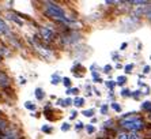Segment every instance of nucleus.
Returning <instances> with one entry per match:
<instances>
[{"label":"nucleus","mask_w":151,"mask_h":139,"mask_svg":"<svg viewBox=\"0 0 151 139\" xmlns=\"http://www.w3.org/2000/svg\"><path fill=\"white\" fill-rule=\"evenodd\" d=\"M25 108L29 109V111H35V108H37V106H35V104H33L32 101H26V102H25Z\"/></svg>","instance_id":"12"},{"label":"nucleus","mask_w":151,"mask_h":139,"mask_svg":"<svg viewBox=\"0 0 151 139\" xmlns=\"http://www.w3.org/2000/svg\"><path fill=\"white\" fill-rule=\"evenodd\" d=\"M60 80H63V79L59 77V74H53V75H52V85L60 83Z\"/></svg>","instance_id":"15"},{"label":"nucleus","mask_w":151,"mask_h":139,"mask_svg":"<svg viewBox=\"0 0 151 139\" xmlns=\"http://www.w3.org/2000/svg\"><path fill=\"white\" fill-rule=\"evenodd\" d=\"M78 93H79V89H78V87H71V89L67 90L68 96H78Z\"/></svg>","instance_id":"14"},{"label":"nucleus","mask_w":151,"mask_h":139,"mask_svg":"<svg viewBox=\"0 0 151 139\" xmlns=\"http://www.w3.org/2000/svg\"><path fill=\"white\" fill-rule=\"evenodd\" d=\"M150 70H151L150 66H146V67L143 68V72H144V74H148V72H150Z\"/></svg>","instance_id":"29"},{"label":"nucleus","mask_w":151,"mask_h":139,"mask_svg":"<svg viewBox=\"0 0 151 139\" xmlns=\"http://www.w3.org/2000/svg\"><path fill=\"white\" fill-rule=\"evenodd\" d=\"M7 87H11V79L7 75L6 71L0 70V89H7Z\"/></svg>","instance_id":"5"},{"label":"nucleus","mask_w":151,"mask_h":139,"mask_svg":"<svg viewBox=\"0 0 151 139\" xmlns=\"http://www.w3.org/2000/svg\"><path fill=\"white\" fill-rule=\"evenodd\" d=\"M146 124L144 119L136 112H128L120 117L119 122V125L127 132H140L146 128Z\"/></svg>","instance_id":"2"},{"label":"nucleus","mask_w":151,"mask_h":139,"mask_svg":"<svg viewBox=\"0 0 151 139\" xmlns=\"http://www.w3.org/2000/svg\"><path fill=\"white\" fill-rule=\"evenodd\" d=\"M112 109L114 112H117V113L121 112V106H120V104H117V102H112Z\"/></svg>","instance_id":"20"},{"label":"nucleus","mask_w":151,"mask_h":139,"mask_svg":"<svg viewBox=\"0 0 151 139\" xmlns=\"http://www.w3.org/2000/svg\"><path fill=\"white\" fill-rule=\"evenodd\" d=\"M121 96H123V97H131V96H132V91L128 90V89H123V90H121Z\"/></svg>","instance_id":"21"},{"label":"nucleus","mask_w":151,"mask_h":139,"mask_svg":"<svg viewBox=\"0 0 151 139\" xmlns=\"http://www.w3.org/2000/svg\"><path fill=\"white\" fill-rule=\"evenodd\" d=\"M71 128V124L70 123H63V124H61V131H68V130Z\"/></svg>","instance_id":"24"},{"label":"nucleus","mask_w":151,"mask_h":139,"mask_svg":"<svg viewBox=\"0 0 151 139\" xmlns=\"http://www.w3.org/2000/svg\"><path fill=\"white\" fill-rule=\"evenodd\" d=\"M127 46H128V44H127V42H123V44H121V46H120V51H125Z\"/></svg>","instance_id":"31"},{"label":"nucleus","mask_w":151,"mask_h":139,"mask_svg":"<svg viewBox=\"0 0 151 139\" xmlns=\"http://www.w3.org/2000/svg\"><path fill=\"white\" fill-rule=\"evenodd\" d=\"M40 38H41L42 42H45V44H52V42L56 41V34L48 26H41L40 28Z\"/></svg>","instance_id":"4"},{"label":"nucleus","mask_w":151,"mask_h":139,"mask_svg":"<svg viewBox=\"0 0 151 139\" xmlns=\"http://www.w3.org/2000/svg\"><path fill=\"white\" fill-rule=\"evenodd\" d=\"M0 139H25V136L18 125L10 124L6 131L0 134Z\"/></svg>","instance_id":"3"},{"label":"nucleus","mask_w":151,"mask_h":139,"mask_svg":"<svg viewBox=\"0 0 151 139\" xmlns=\"http://www.w3.org/2000/svg\"><path fill=\"white\" fill-rule=\"evenodd\" d=\"M72 104V100L71 98H65V100H59V105H61V106H70V105Z\"/></svg>","instance_id":"11"},{"label":"nucleus","mask_w":151,"mask_h":139,"mask_svg":"<svg viewBox=\"0 0 151 139\" xmlns=\"http://www.w3.org/2000/svg\"><path fill=\"white\" fill-rule=\"evenodd\" d=\"M86 131H87V134H90V135H91V134H94V132H95V127L93 124H87V125H86Z\"/></svg>","instance_id":"18"},{"label":"nucleus","mask_w":151,"mask_h":139,"mask_svg":"<svg viewBox=\"0 0 151 139\" xmlns=\"http://www.w3.org/2000/svg\"><path fill=\"white\" fill-rule=\"evenodd\" d=\"M76 116H78V112H76V111H72V112H71V115H70L71 119H75Z\"/></svg>","instance_id":"30"},{"label":"nucleus","mask_w":151,"mask_h":139,"mask_svg":"<svg viewBox=\"0 0 151 139\" xmlns=\"http://www.w3.org/2000/svg\"><path fill=\"white\" fill-rule=\"evenodd\" d=\"M42 11H44V15H45L46 18L53 19V21L57 22V23L67 25V28L70 25L74 23V21L67 17L65 10H64L61 6H59L57 3H55V1H44V3H42Z\"/></svg>","instance_id":"1"},{"label":"nucleus","mask_w":151,"mask_h":139,"mask_svg":"<svg viewBox=\"0 0 151 139\" xmlns=\"http://www.w3.org/2000/svg\"><path fill=\"white\" fill-rule=\"evenodd\" d=\"M41 131L42 132H45V134H52V127H50V125H48V124H45V125H42L41 127Z\"/></svg>","instance_id":"16"},{"label":"nucleus","mask_w":151,"mask_h":139,"mask_svg":"<svg viewBox=\"0 0 151 139\" xmlns=\"http://www.w3.org/2000/svg\"><path fill=\"white\" fill-rule=\"evenodd\" d=\"M8 125H10L8 120H7L6 117H4V116L1 115V112H0V134L6 131V130L8 128Z\"/></svg>","instance_id":"6"},{"label":"nucleus","mask_w":151,"mask_h":139,"mask_svg":"<svg viewBox=\"0 0 151 139\" xmlns=\"http://www.w3.org/2000/svg\"><path fill=\"white\" fill-rule=\"evenodd\" d=\"M110 71H112V66H110V64H106V66L104 67V72H105V74H109Z\"/></svg>","instance_id":"26"},{"label":"nucleus","mask_w":151,"mask_h":139,"mask_svg":"<svg viewBox=\"0 0 151 139\" xmlns=\"http://www.w3.org/2000/svg\"><path fill=\"white\" fill-rule=\"evenodd\" d=\"M84 127V124L83 123H81V122H78L76 124H75V130H76V131H79V130H82Z\"/></svg>","instance_id":"27"},{"label":"nucleus","mask_w":151,"mask_h":139,"mask_svg":"<svg viewBox=\"0 0 151 139\" xmlns=\"http://www.w3.org/2000/svg\"><path fill=\"white\" fill-rule=\"evenodd\" d=\"M106 86H108V89H110V91L114 89V86H116V82H113V80H108L106 82Z\"/></svg>","instance_id":"23"},{"label":"nucleus","mask_w":151,"mask_h":139,"mask_svg":"<svg viewBox=\"0 0 151 139\" xmlns=\"http://www.w3.org/2000/svg\"><path fill=\"white\" fill-rule=\"evenodd\" d=\"M124 70H125L127 74H131L132 72V70H134V64H132V63H131V64H127V66L124 67Z\"/></svg>","instance_id":"22"},{"label":"nucleus","mask_w":151,"mask_h":139,"mask_svg":"<svg viewBox=\"0 0 151 139\" xmlns=\"http://www.w3.org/2000/svg\"><path fill=\"white\" fill-rule=\"evenodd\" d=\"M108 108H109L108 105H102L101 106V113L102 115H106V113H108Z\"/></svg>","instance_id":"28"},{"label":"nucleus","mask_w":151,"mask_h":139,"mask_svg":"<svg viewBox=\"0 0 151 139\" xmlns=\"http://www.w3.org/2000/svg\"><path fill=\"white\" fill-rule=\"evenodd\" d=\"M7 18H8V19H11V21H14L15 23H18L19 26H23V21H22V19H19V18H17L14 14H7Z\"/></svg>","instance_id":"9"},{"label":"nucleus","mask_w":151,"mask_h":139,"mask_svg":"<svg viewBox=\"0 0 151 139\" xmlns=\"http://www.w3.org/2000/svg\"><path fill=\"white\" fill-rule=\"evenodd\" d=\"M82 115L86 116V117H93V115H94V109H86V111L82 112Z\"/></svg>","instance_id":"17"},{"label":"nucleus","mask_w":151,"mask_h":139,"mask_svg":"<svg viewBox=\"0 0 151 139\" xmlns=\"http://www.w3.org/2000/svg\"><path fill=\"white\" fill-rule=\"evenodd\" d=\"M125 82H127V77H125V75H120V77L117 78L116 85H120V86H123V85H125Z\"/></svg>","instance_id":"13"},{"label":"nucleus","mask_w":151,"mask_h":139,"mask_svg":"<svg viewBox=\"0 0 151 139\" xmlns=\"http://www.w3.org/2000/svg\"><path fill=\"white\" fill-rule=\"evenodd\" d=\"M72 104L76 106V108H81V106H83L84 105V98H82V97H76L74 101H72Z\"/></svg>","instance_id":"8"},{"label":"nucleus","mask_w":151,"mask_h":139,"mask_svg":"<svg viewBox=\"0 0 151 139\" xmlns=\"http://www.w3.org/2000/svg\"><path fill=\"white\" fill-rule=\"evenodd\" d=\"M148 117H150V120H151V113H150V115H148Z\"/></svg>","instance_id":"33"},{"label":"nucleus","mask_w":151,"mask_h":139,"mask_svg":"<svg viewBox=\"0 0 151 139\" xmlns=\"http://www.w3.org/2000/svg\"><path fill=\"white\" fill-rule=\"evenodd\" d=\"M140 94H143V93H142V91H140V90L132 91V96H131V97H134V98H136V100H137V98L140 97Z\"/></svg>","instance_id":"25"},{"label":"nucleus","mask_w":151,"mask_h":139,"mask_svg":"<svg viewBox=\"0 0 151 139\" xmlns=\"http://www.w3.org/2000/svg\"><path fill=\"white\" fill-rule=\"evenodd\" d=\"M44 97H45L44 90H42L41 87H37V89H35V98H37L38 101H42V100H44Z\"/></svg>","instance_id":"7"},{"label":"nucleus","mask_w":151,"mask_h":139,"mask_svg":"<svg viewBox=\"0 0 151 139\" xmlns=\"http://www.w3.org/2000/svg\"><path fill=\"white\" fill-rule=\"evenodd\" d=\"M61 82H63V85L67 87V89H71V83H72V82H71L70 78H63V80H61Z\"/></svg>","instance_id":"19"},{"label":"nucleus","mask_w":151,"mask_h":139,"mask_svg":"<svg viewBox=\"0 0 151 139\" xmlns=\"http://www.w3.org/2000/svg\"><path fill=\"white\" fill-rule=\"evenodd\" d=\"M26 83V79L25 78H21V85H25Z\"/></svg>","instance_id":"32"},{"label":"nucleus","mask_w":151,"mask_h":139,"mask_svg":"<svg viewBox=\"0 0 151 139\" xmlns=\"http://www.w3.org/2000/svg\"><path fill=\"white\" fill-rule=\"evenodd\" d=\"M142 109H143L144 112L151 113V101H144L143 104H142Z\"/></svg>","instance_id":"10"},{"label":"nucleus","mask_w":151,"mask_h":139,"mask_svg":"<svg viewBox=\"0 0 151 139\" xmlns=\"http://www.w3.org/2000/svg\"><path fill=\"white\" fill-rule=\"evenodd\" d=\"M1 59H3V57H1V56H0V62H1Z\"/></svg>","instance_id":"34"}]
</instances>
